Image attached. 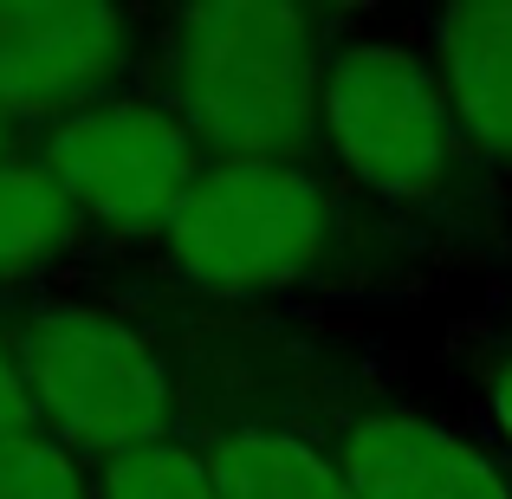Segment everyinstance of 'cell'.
<instances>
[{"label": "cell", "instance_id": "1", "mask_svg": "<svg viewBox=\"0 0 512 499\" xmlns=\"http://www.w3.org/2000/svg\"><path fill=\"white\" fill-rule=\"evenodd\" d=\"M156 260L208 305H260L363 279L376 227L325 163H208L156 234Z\"/></svg>", "mask_w": 512, "mask_h": 499}, {"label": "cell", "instance_id": "2", "mask_svg": "<svg viewBox=\"0 0 512 499\" xmlns=\"http://www.w3.org/2000/svg\"><path fill=\"white\" fill-rule=\"evenodd\" d=\"M156 98L208 163H318L325 13L292 0H201L156 26Z\"/></svg>", "mask_w": 512, "mask_h": 499}, {"label": "cell", "instance_id": "3", "mask_svg": "<svg viewBox=\"0 0 512 499\" xmlns=\"http://www.w3.org/2000/svg\"><path fill=\"white\" fill-rule=\"evenodd\" d=\"M0 325L33 415L78 461L98 467L188 428V344L156 318L91 299H26Z\"/></svg>", "mask_w": 512, "mask_h": 499}, {"label": "cell", "instance_id": "4", "mask_svg": "<svg viewBox=\"0 0 512 499\" xmlns=\"http://www.w3.org/2000/svg\"><path fill=\"white\" fill-rule=\"evenodd\" d=\"M318 150L350 195L396 214H441L467 195V150L435 59L409 39H338L318 91Z\"/></svg>", "mask_w": 512, "mask_h": 499}, {"label": "cell", "instance_id": "5", "mask_svg": "<svg viewBox=\"0 0 512 499\" xmlns=\"http://www.w3.org/2000/svg\"><path fill=\"white\" fill-rule=\"evenodd\" d=\"M188 344V435L227 499H350L299 376L234 325H195Z\"/></svg>", "mask_w": 512, "mask_h": 499}, {"label": "cell", "instance_id": "6", "mask_svg": "<svg viewBox=\"0 0 512 499\" xmlns=\"http://www.w3.org/2000/svg\"><path fill=\"white\" fill-rule=\"evenodd\" d=\"M33 163L52 175L72 214L104 234L156 240L188 201L195 175L208 169L201 143L182 130L156 91H117L104 104L59 117L26 137Z\"/></svg>", "mask_w": 512, "mask_h": 499}, {"label": "cell", "instance_id": "7", "mask_svg": "<svg viewBox=\"0 0 512 499\" xmlns=\"http://www.w3.org/2000/svg\"><path fill=\"white\" fill-rule=\"evenodd\" d=\"M350 499H512V461L376 389L299 383Z\"/></svg>", "mask_w": 512, "mask_h": 499}, {"label": "cell", "instance_id": "8", "mask_svg": "<svg viewBox=\"0 0 512 499\" xmlns=\"http://www.w3.org/2000/svg\"><path fill=\"white\" fill-rule=\"evenodd\" d=\"M150 59L124 7L98 0H0V124L46 130L59 117L130 91Z\"/></svg>", "mask_w": 512, "mask_h": 499}, {"label": "cell", "instance_id": "9", "mask_svg": "<svg viewBox=\"0 0 512 499\" xmlns=\"http://www.w3.org/2000/svg\"><path fill=\"white\" fill-rule=\"evenodd\" d=\"M428 59L480 169L512 175V0H461L428 20Z\"/></svg>", "mask_w": 512, "mask_h": 499}, {"label": "cell", "instance_id": "10", "mask_svg": "<svg viewBox=\"0 0 512 499\" xmlns=\"http://www.w3.org/2000/svg\"><path fill=\"white\" fill-rule=\"evenodd\" d=\"M72 201L52 188V175L33 163V150L0 163V292H20L78 240Z\"/></svg>", "mask_w": 512, "mask_h": 499}, {"label": "cell", "instance_id": "11", "mask_svg": "<svg viewBox=\"0 0 512 499\" xmlns=\"http://www.w3.org/2000/svg\"><path fill=\"white\" fill-rule=\"evenodd\" d=\"M91 493L98 499H227L208 454H201V441L188 428L98 461L91 467Z\"/></svg>", "mask_w": 512, "mask_h": 499}, {"label": "cell", "instance_id": "12", "mask_svg": "<svg viewBox=\"0 0 512 499\" xmlns=\"http://www.w3.org/2000/svg\"><path fill=\"white\" fill-rule=\"evenodd\" d=\"M0 499H98L91 461L39 422H0Z\"/></svg>", "mask_w": 512, "mask_h": 499}, {"label": "cell", "instance_id": "13", "mask_svg": "<svg viewBox=\"0 0 512 499\" xmlns=\"http://www.w3.org/2000/svg\"><path fill=\"white\" fill-rule=\"evenodd\" d=\"M467 376H474V396H480V415H487L493 441H500V454L512 461V331L474 337Z\"/></svg>", "mask_w": 512, "mask_h": 499}, {"label": "cell", "instance_id": "14", "mask_svg": "<svg viewBox=\"0 0 512 499\" xmlns=\"http://www.w3.org/2000/svg\"><path fill=\"white\" fill-rule=\"evenodd\" d=\"M0 422H39L33 396H26V383H20V363H13L7 325H0ZM39 428H46V422H39Z\"/></svg>", "mask_w": 512, "mask_h": 499}, {"label": "cell", "instance_id": "15", "mask_svg": "<svg viewBox=\"0 0 512 499\" xmlns=\"http://www.w3.org/2000/svg\"><path fill=\"white\" fill-rule=\"evenodd\" d=\"M20 150H26V130L0 124V163H7V156H20Z\"/></svg>", "mask_w": 512, "mask_h": 499}]
</instances>
